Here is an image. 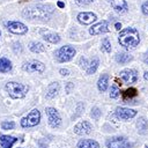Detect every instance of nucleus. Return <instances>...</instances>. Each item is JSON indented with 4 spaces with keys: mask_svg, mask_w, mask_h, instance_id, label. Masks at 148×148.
Here are the masks:
<instances>
[{
    "mask_svg": "<svg viewBox=\"0 0 148 148\" xmlns=\"http://www.w3.org/2000/svg\"><path fill=\"white\" fill-rule=\"evenodd\" d=\"M53 12L52 5H37L23 10V16L28 20H49Z\"/></svg>",
    "mask_w": 148,
    "mask_h": 148,
    "instance_id": "nucleus-1",
    "label": "nucleus"
},
{
    "mask_svg": "<svg viewBox=\"0 0 148 148\" xmlns=\"http://www.w3.org/2000/svg\"><path fill=\"white\" fill-rule=\"evenodd\" d=\"M119 44L126 49H134L140 43V36L139 31L135 28H125L120 30V34L118 36Z\"/></svg>",
    "mask_w": 148,
    "mask_h": 148,
    "instance_id": "nucleus-2",
    "label": "nucleus"
},
{
    "mask_svg": "<svg viewBox=\"0 0 148 148\" xmlns=\"http://www.w3.org/2000/svg\"><path fill=\"white\" fill-rule=\"evenodd\" d=\"M6 90H7V92L9 94V96L12 97V98H22V97H24L25 95H27V92H28V90H29V88H28V86H25V84H23V83H18V82H14V81H12V82H8V83H6Z\"/></svg>",
    "mask_w": 148,
    "mask_h": 148,
    "instance_id": "nucleus-3",
    "label": "nucleus"
},
{
    "mask_svg": "<svg viewBox=\"0 0 148 148\" xmlns=\"http://www.w3.org/2000/svg\"><path fill=\"white\" fill-rule=\"evenodd\" d=\"M74 56H75V50H74V47H72L69 45L62 46L58 51H56V57H57L58 61H60V62L69 61V60H72V58Z\"/></svg>",
    "mask_w": 148,
    "mask_h": 148,
    "instance_id": "nucleus-4",
    "label": "nucleus"
},
{
    "mask_svg": "<svg viewBox=\"0 0 148 148\" xmlns=\"http://www.w3.org/2000/svg\"><path fill=\"white\" fill-rule=\"evenodd\" d=\"M40 120V112L37 109H34L32 111H30V113L23 118L21 120V126L22 127H32L36 126L37 124H39Z\"/></svg>",
    "mask_w": 148,
    "mask_h": 148,
    "instance_id": "nucleus-5",
    "label": "nucleus"
},
{
    "mask_svg": "<svg viewBox=\"0 0 148 148\" xmlns=\"http://www.w3.org/2000/svg\"><path fill=\"white\" fill-rule=\"evenodd\" d=\"M46 114H47V118H49V123L51 125V127L56 128V127H59L60 124H61V118L58 113V111L53 108H46Z\"/></svg>",
    "mask_w": 148,
    "mask_h": 148,
    "instance_id": "nucleus-6",
    "label": "nucleus"
},
{
    "mask_svg": "<svg viewBox=\"0 0 148 148\" xmlns=\"http://www.w3.org/2000/svg\"><path fill=\"white\" fill-rule=\"evenodd\" d=\"M106 147L108 148H128L130 143L123 136H114L106 141Z\"/></svg>",
    "mask_w": 148,
    "mask_h": 148,
    "instance_id": "nucleus-7",
    "label": "nucleus"
},
{
    "mask_svg": "<svg viewBox=\"0 0 148 148\" xmlns=\"http://www.w3.org/2000/svg\"><path fill=\"white\" fill-rule=\"evenodd\" d=\"M23 69L30 73H43L45 69V66L43 62L37 60H31L29 62H25L23 65Z\"/></svg>",
    "mask_w": 148,
    "mask_h": 148,
    "instance_id": "nucleus-8",
    "label": "nucleus"
},
{
    "mask_svg": "<svg viewBox=\"0 0 148 148\" xmlns=\"http://www.w3.org/2000/svg\"><path fill=\"white\" fill-rule=\"evenodd\" d=\"M7 28L10 32L15 34V35H23L28 31L27 25H24L21 22H16V21H9L7 22Z\"/></svg>",
    "mask_w": 148,
    "mask_h": 148,
    "instance_id": "nucleus-9",
    "label": "nucleus"
},
{
    "mask_svg": "<svg viewBox=\"0 0 148 148\" xmlns=\"http://www.w3.org/2000/svg\"><path fill=\"white\" fill-rule=\"evenodd\" d=\"M136 111L133 109H128V108H117L116 109V116L117 118L121 119V120H128L133 117H135Z\"/></svg>",
    "mask_w": 148,
    "mask_h": 148,
    "instance_id": "nucleus-10",
    "label": "nucleus"
},
{
    "mask_svg": "<svg viewBox=\"0 0 148 148\" xmlns=\"http://www.w3.org/2000/svg\"><path fill=\"white\" fill-rule=\"evenodd\" d=\"M92 127L90 125L89 121L87 120H83V121H80L77 123L75 126H74V133H76L77 135H86V134H89L91 132Z\"/></svg>",
    "mask_w": 148,
    "mask_h": 148,
    "instance_id": "nucleus-11",
    "label": "nucleus"
},
{
    "mask_svg": "<svg viewBox=\"0 0 148 148\" xmlns=\"http://www.w3.org/2000/svg\"><path fill=\"white\" fill-rule=\"evenodd\" d=\"M120 79L126 83H134L138 80V74L134 69H124L120 72Z\"/></svg>",
    "mask_w": 148,
    "mask_h": 148,
    "instance_id": "nucleus-12",
    "label": "nucleus"
},
{
    "mask_svg": "<svg viewBox=\"0 0 148 148\" xmlns=\"http://www.w3.org/2000/svg\"><path fill=\"white\" fill-rule=\"evenodd\" d=\"M96 20H97L96 14H94L91 12H83L77 15V21L82 24H91Z\"/></svg>",
    "mask_w": 148,
    "mask_h": 148,
    "instance_id": "nucleus-13",
    "label": "nucleus"
},
{
    "mask_svg": "<svg viewBox=\"0 0 148 148\" xmlns=\"http://www.w3.org/2000/svg\"><path fill=\"white\" fill-rule=\"evenodd\" d=\"M108 31H109V25H108L106 21H102V22L94 24L89 30V32L91 35H101V34H105Z\"/></svg>",
    "mask_w": 148,
    "mask_h": 148,
    "instance_id": "nucleus-14",
    "label": "nucleus"
},
{
    "mask_svg": "<svg viewBox=\"0 0 148 148\" xmlns=\"http://www.w3.org/2000/svg\"><path fill=\"white\" fill-rule=\"evenodd\" d=\"M40 35H42V37H43L46 42H49V43L56 44V43H59V42H60L59 35H57V34H54V32H51V31H49V30L42 29V30H40Z\"/></svg>",
    "mask_w": 148,
    "mask_h": 148,
    "instance_id": "nucleus-15",
    "label": "nucleus"
},
{
    "mask_svg": "<svg viewBox=\"0 0 148 148\" xmlns=\"http://www.w3.org/2000/svg\"><path fill=\"white\" fill-rule=\"evenodd\" d=\"M111 6L117 13H125L127 10V3L125 0H111Z\"/></svg>",
    "mask_w": 148,
    "mask_h": 148,
    "instance_id": "nucleus-16",
    "label": "nucleus"
},
{
    "mask_svg": "<svg viewBox=\"0 0 148 148\" xmlns=\"http://www.w3.org/2000/svg\"><path fill=\"white\" fill-rule=\"evenodd\" d=\"M17 141V139L15 136H10V135H1L0 136V145L1 148H12V146Z\"/></svg>",
    "mask_w": 148,
    "mask_h": 148,
    "instance_id": "nucleus-17",
    "label": "nucleus"
},
{
    "mask_svg": "<svg viewBox=\"0 0 148 148\" xmlns=\"http://www.w3.org/2000/svg\"><path fill=\"white\" fill-rule=\"evenodd\" d=\"M77 148H99L98 143L95 140H90V139H83L79 142Z\"/></svg>",
    "mask_w": 148,
    "mask_h": 148,
    "instance_id": "nucleus-18",
    "label": "nucleus"
},
{
    "mask_svg": "<svg viewBox=\"0 0 148 148\" xmlns=\"http://www.w3.org/2000/svg\"><path fill=\"white\" fill-rule=\"evenodd\" d=\"M108 80H109V76L108 74H102L98 79V82H97V87L99 89V91H105L106 88H108Z\"/></svg>",
    "mask_w": 148,
    "mask_h": 148,
    "instance_id": "nucleus-19",
    "label": "nucleus"
},
{
    "mask_svg": "<svg viewBox=\"0 0 148 148\" xmlns=\"http://www.w3.org/2000/svg\"><path fill=\"white\" fill-rule=\"evenodd\" d=\"M59 91V83L58 82H53L47 87V92H46V97L47 98H52L57 95V92Z\"/></svg>",
    "mask_w": 148,
    "mask_h": 148,
    "instance_id": "nucleus-20",
    "label": "nucleus"
},
{
    "mask_svg": "<svg viewBox=\"0 0 148 148\" xmlns=\"http://www.w3.org/2000/svg\"><path fill=\"white\" fill-rule=\"evenodd\" d=\"M98 59L97 58H92L91 60H90V62H88V65H87V67H86V72L88 73V74H94L95 72H96V69H97V67H98Z\"/></svg>",
    "mask_w": 148,
    "mask_h": 148,
    "instance_id": "nucleus-21",
    "label": "nucleus"
},
{
    "mask_svg": "<svg viewBox=\"0 0 148 148\" xmlns=\"http://www.w3.org/2000/svg\"><path fill=\"white\" fill-rule=\"evenodd\" d=\"M12 69V62L7 58H0V73H7Z\"/></svg>",
    "mask_w": 148,
    "mask_h": 148,
    "instance_id": "nucleus-22",
    "label": "nucleus"
},
{
    "mask_svg": "<svg viewBox=\"0 0 148 148\" xmlns=\"http://www.w3.org/2000/svg\"><path fill=\"white\" fill-rule=\"evenodd\" d=\"M29 49H30V51H32L35 53H39V52L45 51V46L39 42H31L29 45Z\"/></svg>",
    "mask_w": 148,
    "mask_h": 148,
    "instance_id": "nucleus-23",
    "label": "nucleus"
},
{
    "mask_svg": "<svg viewBox=\"0 0 148 148\" xmlns=\"http://www.w3.org/2000/svg\"><path fill=\"white\" fill-rule=\"evenodd\" d=\"M116 60L119 64H127V62H130L132 60V56H130L128 53L121 52V53H118L116 56Z\"/></svg>",
    "mask_w": 148,
    "mask_h": 148,
    "instance_id": "nucleus-24",
    "label": "nucleus"
},
{
    "mask_svg": "<svg viewBox=\"0 0 148 148\" xmlns=\"http://www.w3.org/2000/svg\"><path fill=\"white\" fill-rule=\"evenodd\" d=\"M136 126H138V130H139V132H140L141 134H143V133L146 132V130L148 128L147 121H146V119H145L143 117L139 118V120H138V123H136Z\"/></svg>",
    "mask_w": 148,
    "mask_h": 148,
    "instance_id": "nucleus-25",
    "label": "nucleus"
},
{
    "mask_svg": "<svg viewBox=\"0 0 148 148\" xmlns=\"http://www.w3.org/2000/svg\"><path fill=\"white\" fill-rule=\"evenodd\" d=\"M123 96H124L125 99H127V98H132V97L136 96V90H135L134 88H130V89H127V90L124 91Z\"/></svg>",
    "mask_w": 148,
    "mask_h": 148,
    "instance_id": "nucleus-26",
    "label": "nucleus"
},
{
    "mask_svg": "<svg viewBox=\"0 0 148 148\" xmlns=\"http://www.w3.org/2000/svg\"><path fill=\"white\" fill-rule=\"evenodd\" d=\"M102 51L111 52V44H110V40L108 38H104L102 42Z\"/></svg>",
    "mask_w": 148,
    "mask_h": 148,
    "instance_id": "nucleus-27",
    "label": "nucleus"
},
{
    "mask_svg": "<svg viewBox=\"0 0 148 148\" xmlns=\"http://www.w3.org/2000/svg\"><path fill=\"white\" fill-rule=\"evenodd\" d=\"M119 96V89L117 86H111V89H110V97L111 98H116Z\"/></svg>",
    "mask_w": 148,
    "mask_h": 148,
    "instance_id": "nucleus-28",
    "label": "nucleus"
},
{
    "mask_svg": "<svg viewBox=\"0 0 148 148\" xmlns=\"http://www.w3.org/2000/svg\"><path fill=\"white\" fill-rule=\"evenodd\" d=\"M15 126V124L13 121H2L1 123V127L2 130H13Z\"/></svg>",
    "mask_w": 148,
    "mask_h": 148,
    "instance_id": "nucleus-29",
    "label": "nucleus"
},
{
    "mask_svg": "<svg viewBox=\"0 0 148 148\" xmlns=\"http://www.w3.org/2000/svg\"><path fill=\"white\" fill-rule=\"evenodd\" d=\"M90 116H91L94 119H96V120H97V119L101 117V111H99V109H98V108H96V106H95V108H92V109H91V113H90Z\"/></svg>",
    "mask_w": 148,
    "mask_h": 148,
    "instance_id": "nucleus-30",
    "label": "nucleus"
},
{
    "mask_svg": "<svg viewBox=\"0 0 148 148\" xmlns=\"http://www.w3.org/2000/svg\"><path fill=\"white\" fill-rule=\"evenodd\" d=\"M75 1H76L77 5H80V6H84V5H89V3H91L94 0H75Z\"/></svg>",
    "mask_w": 148,
    "mask_h": 148,
    "instance_id": "nucleus-31",
    "label": "nucleus"
},
{
    "mask_svg": "<svg viewBox=\"0 0 148 148\" xmlns=\"http://www.w3.org/2000/svg\"><path fill=\"white\" fill-rule=\"evenodd\" d=\"M141 9H142V13H143V14L148 15V1H146V2H145V3L142 5Z\"/></svg>",
    "mask_w": 148,
    "mask_h": 148,
    "instance_id": "nucleus-32",
    "label": "nucleus"
},
{
    "mask_svg": "<svg viewBox=\"0 0 148 148\" xmlns=\"http://www.w3.org/2000/svg\"><path fill=\"white\" fill-rule=\"evenodd\" d=\"M80 65H81V67H82V68H84V69H86V67H87V65H88L87 60H86L83 57L80 59Z\"/></svg>",
    "mask_w": 148,
    "mask_h": 148,
    "instance_id": "nucleus-33",
    "label": "nucleus"
},
{
    "mask_svg": "<svg viewBox=\"0 0 148 148\" xmlns=\"http://www.w3.org/2000/svg\"><path fill=\"white\" fill-rule=\"evenodd\" d=\"M59 72H60V74H61V75H65V76L69 74V71H68V69H66V68H61Z\"/></svg>",
    "mask_w": 148,
    "mask_h": 148,
    "instance_id": "nucleus-34",
    "label": "nucleus"
},
{
    "mask_svg": "<svg viewBox=\"0 0 148 148\" xmlns=\"http://www.w3.org/2000/svg\"><path fill=\"white\" fill-rule=\"evenodd\" d=\"M114 28H116L117 30H120V29H121V23H119V22H117V23L114 24Z\"/></svg>",
    "mask_w": 148,
    "mask_h": 148,
    "instance_id": "nucleus-35",
    "label": "nucleus"
},
{
    "mask_svg": "<svg viewBox=\"0 0 148 148\" xmlns=\"http://www.w3.org/2000/svg\"><path fill=\"white\" fill-rule=\"evenodd\" d=\"M57 5H58V7H60V8H64V7H65V3H64L62 1H58Z\"/></svg>",
    "mask_w": 148,
    "mask_h": 148,
    "instance_id": "nucleus-36",
    "label": "nucleus"
},
{
    "mask_svg": "<svg viewBox=\"0 0 148 148\" xmlns=\"http://www.w3.org/2000/svg\"><path fill=\"white\" fill-rule=\"evenodd\" d=\"M143 60H145V62H146V64H148V51L146 52V54H145V58H143Z\"/></svg>",
    "mask_w": 148,
    "mask_h": 148,
    "instance_id": "nucleus-37",
    "label": "nucleus"
},
{
    "mask_svg": "<svg viewBox=\"0 0 148 148\" xmlns=\"http://www.w3.org/2000/svg\"><path fill=\"white\" fill-rule=\"evenodd\" d=\"M143 76H145V79H146V80H148V71L145 73V75H143Z\"/></svg>",
    "mask_w": 148,
    "mask_h": 148,
    "instance_id": "nucleus-38",
    "label": "nucleus"
}]
</instances>
